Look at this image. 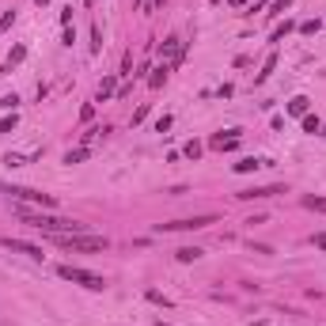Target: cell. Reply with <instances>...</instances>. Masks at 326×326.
I'll list each match as a JSON object with an SVG mask.
<instances>
[{"mask_svg":"<svg viewBox=\"0 0 326 326\" xmlns=\"http://www.w3.org/2000/svg\"><path fill=\"white\" fill-rule=\"evenodd\" d=\"M303 133H319V118H311V114H308V118H303Z\"/></svg>","mask_w":326,"mask_h":326,"instance_id":"9a60e30c","label":"cell"},{"mask_svg":"<svg viewBox=\"0 0 326 326\" xmlns=\"http://www.w3.org/2000/svg\"><path fill=\"white\" fill-rule=\"evenodd\" d=\"M15 129V114H12V118H4V121H0V133H12Z\"/></svg>","mask_w":326,"mask_h":326,"instance_id":"d6986e66","label":"cell"},{"mask_svg":"<svg viewBox=\"0 0 326 326\" xmlns=\"http://www.w3.org/2000/svg\"><path fill=\"white\" fill-rule=\"evenodd\" d=\"M12 19H15V12H4V15H0V31H4V27H12Z\"/></svg>","mask_w":326,"mask_h":326,"instance_id":"ffe728a7","label":"cell"},{"mask_svg":"<svg viewBox=\"0 0 326 326\" xmlns=\"http://www.w3.org/2000/svg\"><path fill=\"white\" fill-rule=\"evenodd\" d=\"M322 137H326V133H322Z\"/></svg>","mask_w":326,"mask_h":326,"instance_id":"cb8c5ba5","label":"cell"},{"mask_svg":"<svg viewBox=\"0 0 326 326\" xmlns=\"http://www.w3.org/2000/svg\"><path fill=\"white\" fill-rule=\"evenodd\" d=\"M209 224H216L213 213H205V216H186V220H171V224H156V232H197V228H209Z\"/></svg>","mask_w":326,"mask_h":326,"instance_id":"277c9868","label":"cell"},{"mask_svg":"<svg viewBox=\"0 0 326 326\" xmlns=\"http://www.w3.org/2000/svg\"><path fill=\"white\" fill-rule=\"evenodd\" d=\"M273 65H277V61H273V57H270V61H266V69H262V72H258V84H262V80H266V76H270V72H273Z\"/></svg>","mask_w":326,"mask_h":326,"instance_id":"ac0fdd59","label":"cell"},{"mask_svg":"<svg viewBox=\"0 0 326 326\" xmlns=\"http://www.w3.org/2000/svg\"><path fill=\"white\" fill-rule=\"evenodd\" d=\"M0 243L8 247V251H15V254H27V258H34V262H42V247H34V243H23V239H0Z\"/></svg>","mask_w":326,"mask_h":326,"instance_id":"5b68a950","label":"cell"},{"mask_svg":"<svg viewBox=\"0 0 326 326\" xmlns=\"http://www.w3.org/2000/svg\"><path fill=\"white\" fill-rule=\"evenodd\" d=\"M38 4H50V0H38Z\"/></svg>","mask_w":326,"mask_h":326,"instance_id":"603a6c76","label":"cell"},{"mask_svg":"<svg viewBox=\"0 0 326 326\" xmlns=\"http://www.w3.org/2000/svg\"><path fill=\"white\" fill-rule=\"evenodd\" d=\"M57 247H65V251H76V254H91V251H107V239L103 235H53Z\"/></svg>","mask_w":326,"mask_h":326,"instance_id":"6da1fadb","label":"cell"},{"mask_svg":"<svg viewBox=\"0 0 326 326\" xmlns=\"http://www.w3.org/2000/svg\"><path fill=\"white\" fill-rule=\"evenodd\" d=\"M182 152H186V156H190V159H197V156H201V145H197V140H190V145H186V148H182Z\"/></svg>","mask_w":326,"mask_h":326,"instance_id":"2e32d148","label":"cell"},{"mask_svg":"<svg viewBox=\"0 0 326 326\" xmlns=\"http://www.w3.org/2000/svg\"><path fill=\"white\" fill-rule=\"evenodd\" d=\"M308 107H311V99H303V95H296V99L289 103V114H296V118H303V114H308Z\"/></svg>","mask_w":326,"mask_h":326,"instance_id":"9c48e42d","label":"cell"},{"mask_svg":"<svg viewBox=\"0 0 326 326\" xmlns=\"http://www.w3.org/2000/svg\"><path fill=\"white\" fill-rule=\"evenodd\" d=\"M209 145H213V148H220V152H224V148H235V145H239V129H232L228 137H224V133H216V137L209 140Z\"/></svg>","mask_w":326,"mask_h":326,"instance_id":"52a82bcc","label":"cell"},{"mask_svg":"<svg viewBox=\"0 0 326 326\" xmlns=\"http://www.w3.org/2000/svg\"><path fill=\"white\" fill-rule=\"evenodd\" d=\"M201 254H205L201 247H182V251H175V258H178V262H197Z\"/></svg>","mask_w":326,"mask_h":326,"instance_id":"30bf717a","label":"cell"},{"mask_svg":"<svg viewBox=\"0 0 326 326\" xmlns=\"http://www.w3.org/2000/svg\"><path fill=\"white\" fill-rule=\"evenodd\" d=\"M0 194H12L15 201H31V205H42V209L57 205L53 194H42V190H31V186H8V182H0Z\"/></svg>","mask_w":326,"mask_h":326,"instance_id":"3957f363","label":"cell"},{"mask_svg":"<svg viewBox=\"0 0 326 326\" xmlns=\"http://www.w3.org/2000/svg\"><path fill=\"white\" fill-rule=\"evenodd\" d=\"M163 53H167L171 61H178V57H182V42H178V38H167V42H163Z\"/></svg>","mask_w":326,"mask_h":326,"instance_id":"8fae6325","label":"cell"},{"mask_svg":"<svg viewBox=\"0 0 326 326\" xmlns=\"http://www.w3.org/2000/svg\"><path fill=\"white\" fill-rule=\"evenodd\" d=\"M273 194H284V186H254V190H239L235 197H243V201H254V197H273Z\"/></svg>","mask_w":326,"mask_h":326,"instance_id":"8992f818","label":"cell"},{"mask_svg":"<svg viewBox=\"0 0 326 326\" xmlns=\"http://www.w3.org/2000/svg\"><path fill=\"white\" fill-rule=\"evenodd\" d=\"M167 72H171V65H163V69H156L148 76V88H163V80H167Z\"/></svg>","mask_w":326,"mask_h":326,"instance_id":"7c38bea8","label":"cell"},{"mask_svg":"<svg viewBox=\"0 0 326 326\" xmlns=\"http://www.w3.org/2000/svg\"><path fill=\"white\" fill-rule=\"evenodd\" d=\"M258 167H270L266 159H254V156H247V159H239L235 163V175H247V171H258Z\"/></svg>","mask_w":326,"mask_h":326,"instance_id":"ba28073f","label":"cell"},{"mask_svg":"<svg viewBox=\"0 0 326 326\" xmlns=\"http://www.w3.org/2000/svg\"><path fill=\"white\" fill-rule=\"evenodd\" d=\"M292 4V0H277V12H284V8H289Z\"/></svg>","mask_w":326,"mask_h":326,"instance_id":"7402d4cb","label":"cell"},{"mask_svg":"<svg viewBox=\"0 0 326 326\" xmlns=\"http://www.w3.org/2000/svg\"><path fill=\"white\" fill-rule=\"evenodd\" d=\"M315 247H322V251H326V232H322V235H315Z\"/></svg>","mask_w":326,"mask_h":326,"instance_id":"44dd1931","label":"cell"},{"mask_svg":"<svg viewBox=\"0 0 326 326\" xmlns=\"http://www.w3.org/2000/svg\"><path fill=\"white\" fill-rule=\"evenodd\" d=\"M88 156H91V148H69V152H65V163H80Z\"/></svg>","mask_w":326,"mask_h":326,"instance_id":"4fadbf2b","label":"cell"},{"mask_svg":"<svg viewBox=\"0 0 326 326\" xmlns=\"http://www.w3.org/2000/svg\"><path fill=\"white\" fill-rule=\"evenodd\" d=\"M57 277H65V281H72V284H84V289H91V292H103V289H107V281H103L99 273L80 270V266H57Z\"/></svg>","mask_w":326,"mask_h":326,"instance_id":"7a4b0ae2","label":"cell"},{"mask_svg":"<svg viewBox=\"0 0 326 326\" xmlns=\"http://www.w3.org/2000/svg\"><path fill=\"white\" fill-rule=\"evenodd\" d=\"M303 209H315V213H326V197H303Z\"/></svg>","mask_w":326,"mask_h":326,"instance_id":"5bb4252c","label":"cell"},{"mask_svg":"<svg viewBox=\"0 0 326 326\" xmlns=\"http://www.w3.org/2000/svg\"><path fill=\"white\" fill-rule=\"evenodd\" d=\"M114 95V80H103V88H99V99H110Z\"/></svg>","mask_w":326,"mask_h":326,"instance_id":"e0dca14e","label":"cell"}]
</instances>
